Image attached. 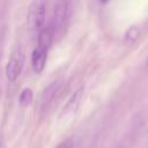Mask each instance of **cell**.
I'll use <instances>...</instances> for the list:
<instances>
[{"label": "cell", "mask_w": 148, "mask_h": 148, "mask_svg": "<svg viewBox=\"0 0 148 148\" xmlns=\"http://www.w3.org/2000/svg\"><path fill=\"white\" fill-rule=\"evenodd\" d=\"M83 91H84V88L83 87H80L77 90H75L73 92V95L69 97V99L67 101V103L64 105L61 112H60V118H66V117H71L73 116L77 109H79V105H80V102L82 99V96H83Z\"/></svg>", "instance_id": "277c9868"}, {"label": "cell", "mask_w": 148, "mask_h": 148, "mask_svg": "<svg viewBox=\"0 0 148 148\" xmlns=\"http://www.w3.org/2000/svg\"><path fill=\"white\" fill-rule=\"evenodd\" d=\"M0 147H1V142H0Z\"/></svg>", "instance_id": "30bf717a"}, {"label": "cell", "mask_w": 148, "mask_h": 148, "mask_svg": "<svg viewBox=\"0 0 148 148\" xmlns=\"http://www.w3.org/2000/svg\"><path fill=\"white\" fill-rule=\"evenodd\" d=\"M54 38V34H53V30H52V27L51 25H47V27H44L40 32L38 34V43L37 45L40 46V47H44V49H50L51 44H52V40Z\"/></svg>", "instance_id": "52a82bcc"}, {"label": "cell", "mask_w": 148, "mask_h": 148, "mask_svg": "<svg viewBox=\"0 0 148 148\" xmlns=\"http://www.w3.org/2000/svg\"><path fill=\"white\" fill-rule=\"evenodd\" d=\"M34 99V94H32V90L30 88H24L21 94H20V97H18V102H20V105L25 108V106H29L31 104Z\"/></svg>", "instance_id": "ba28073f"}, {"label": "cell", "mask_w": 148, "mask_h": 148, "mask_svg": "<svg viewBox=\"0 0 148 148\" xmlns=\"http://www.w3.org/2000/svg\"><path fill=\"white\" fill-rule=\"evenodd\" d=\"M23 64H24V56H23L22 51H16L10 57V59L8 60L7 66H6V76H7L8 81L14 82L18 77V75L21 74Z\"/></svg>", "instance_id": "3957f363"}, {"label": "cell", "mask_w": 148, "mask_h": 148, "mask_svg": "<svg viewBox=\"0 0 148 148\" xmlns=\"http://www.w3.org/2000/svg\"><path fill=\"white\" fill-rule=\"evenodd\" d=\"M67 18H68V3L66 0H59L54 8L52 23L50 24L52 27L54 38H59L64 34Z\"/></svg>", "instance_id": "7a4b0ae2"}, {"label": "cell", "mask_w": 148, "mask_h": 148, "mask_svg": "<svg viewBox=\"0 0 148 148\" xmlns=\"http://www.w3.org/2000/svg\"><path fill=\"white\" fill-rule=\"evenodd\" d=\"M47 52H49L47 49L40 47L38 45L35 47V50L31 54V65H32V68L36 73H40L44 69L45 64H46Z\"/></svg>", "instance_id": "8992f818"}, {"label": "cell", "mask_w": 148, "mask_h": 148, "mask_svg": "<svg viewBox=\"0 0 148 148\" xmlns=\"http://www.w3.org/2000/svg\"><path fill=\"white\" fill-rule=\"evenodd\" d=\"M61 83H62L61 80H58V81L52 82L50 86L45 88V90L43 91L40 96V109L42 110H45L54 101V98L57 97L58 92L61 89Z\"/></svg>", "instance_id": "5b68a950"}, {"label": "cell", "mask_w": 148, "mask_h": 148, "mask_svg": "<svg viewBox=\"0 0 148 148\" xmlns=\"http://www.w3.org/2000/svg\"><path fill=\"white\" fill-rule=\"evenodd\" d=\"M147 68H148V59H147Z\"/></svg>", "instance_id": "9c48e42d"}, {"label": "cell", "mask_w": 148, "mask_h": 148, "mask_svg": "<svg viewBox=\"0 0 148 148\" xmlns=\"http://www.w3.org/2000/svg\"><path fill=\"white\" fill-rule=\"evenodd\" d=\"M28 28L34 34H39L44 28L45 23V2L43 0H35L31 2L28 17H27Z\"/></svg>", "instance_id": "6da1fadb"}]
</instances>
